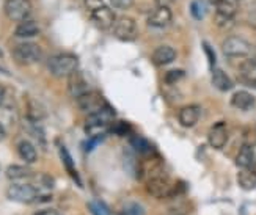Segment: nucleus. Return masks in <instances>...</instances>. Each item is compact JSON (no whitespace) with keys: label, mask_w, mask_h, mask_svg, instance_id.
<instances>
[{"label":"nucleus","mask_w":256,"mask_h":215,"mask_svg":"<svg viewBox=\"0 0 256 215\" xmlns=\"http://www.w3.org/2000/svg\"><path fill=\"white\" fill-rule=\"evenodd\" d=\"M114 121H115V110L107 104L101 110L86 116L85 132L88 137H104L106 132L110 130V126L114 124Z\"/></svg>","instance_id":"1"},{"label":"nucleus","mask_w":256,"mask_h":215,"mask_svg":"<svg viewBox=\"0 0 256 215\" xmlns=\"http://www.w3.org/2000/svg\"><path fill=\"white\" fill-rule=\"evenodd\" d=\"M48 70L54 77H70L79 71V58L74 54H58L48 60Z\"/></svg>","instance_id":"2"},{"label":"nucleus","mask_w":256,"mask_h":215,"mask_svg":"<svg viewBox=\"0 0 256 215\" xmlns=\"http://www.w3.org/2000/svg\"><path fill=\"white\" fill-rule=\"evenodd\" d=\"M146 192L151 196L158 198V200H166V198H172L178 194L176 186H173L168 180V178L160 172H156L148 178Z\"/></svg>","instance_id":"3"},{"label":"nucleus","mask_w":256,"mask_h":215,"mask_svg":"<svg viewBox=\"0 0 256 215\" xmlns=\"http://www.w3.org/2000/svg\"><path fill=\"white\" fill-rule=\"evenodd\" d=\"M6 198L14 202H22V204H32V202H40L41 195H40L38 188L33 184L14 182L8 187Z\"/></svg>","instance_id":"4"},{"label":"nucleus","mask_w":256,"mask_h":215,"mask_svg":"<svg viewBox=\"0 0 256 215\" xmlns=\"http://www.w3.org/2000/svg\"><path fill=\"white\" fill-rule=\"evenodd\" d=\"M42 55L41 48L38 46L36 42H32V41H26V42H20L13 49V58L19 63V64H33L40 62Z\"/></svg>","instance_id":"5"},{"label":"nucleus","mask_w":256,"mask_h":215,"mask_svg":"<svg viewBox=\"0 0 256 215\" xmlns=\"http://www.w3.org/2000/svg\"><path fill=\"white\" fill-rule=\"evenodd\" d=\"M222 50L230 58H246L252 54V44L240 36H230L222 42Z\"/></svg>","instance_id":"6"},{"label":"nucleus","mask_w":256,"mask_h":215,"mask_svg":"<svg viewBox=\"0 0 256 215\" xmlns=\"http://www.w3.org/2000/svg\"><path fill=\"white\" fill-rule=\"evenodd\" d=\"M5 14L10 20L22 22L32 16V2L30 0H6L5 2Z\"/></svg>","instance_id":"7"},{"label":"nucleus","mask_w":256,"mask_h":215,"mask_svg":"<svg viewBox=\"0 0 256 215\" xmlns=\"http://www.w3.org/2000/svg\"><path fill=\"white\" fill-rule=\"evenodd\" d=\"M216 24L220 28H225L231 24L238 13V0H222L216 5Z\"/></svg>","instance_id":"8"},{"label":"nucleus","mask_w":256,"mask_h":215,"mask_svg":"<svg viewBox=\"0 0 256 215\" xmlns=\"http://www.w3.org/2000/svg\"><path fill=\"white\" fill-rule=\"evenodd\" d=\"M115 38L120 41H134L137 38V24L132 18L121 16L115 20L112 27Z\"/></svg>","instance_id":"9"},{"label":"nucleus","mask_w":256,"mask_h":215,"mask_svg":"<svg viewBox=\"0 0 256 215\" xmlns=\"http://www.w3.org/2000/svg\"><path fill=\"white\" fill-rule=\"evenodd\" d=\"M77 104H79V108L84 113H86V116L92 115V113H96L98 110H101L102 107L107 106L106 99L98 92H86L80 98H77Z\"/></svg>","instance_id":"10"},{"label":"nucleus","mask_w":256,"mask_h":215,"mask_svg":"<svg viewBox=\"0 0 256 215\" xmlns=\"http://www.w3.org/2000/svg\"><path fill=\"white\" fill-rule=\"evenodd\" d=\"M148 24L156 28H164L166 26L172 24L173 20V13L168 6H156L154 10L150 11V14L146 18Z\"/></svg>","instance_id":"11"},{"label":"nucleus","mask_w":256,"mask_h":215,"mask_svg":"<svg viewBox=\"0 0 256 215\" xmlns=\"http://www.w3.org/2000/svg\"><path fill=\"white\" fill-rule=\"evenodd\" d=\"M92 20L94 22V24L99 27V28H102V30H108V28H112L114 24H115V20H116V16L114 13V10L112 8H108L106 5H102L101 8H96L92 11Z\"/></svg>","instance_id":"12"},{"label":"nucleus","mask_w":256,"mask_h":215,"mask_svg":"<svg viewBox=\"0 0 256 215\" xmlns=\"http://www.w3.org/2000/svg\"><path fill=\"white\" fill-rule=\"evenodd\" d=\"M208 142L214 150H222L225 148L228 142V129L225 122H216L212 128L209 129L208 134Z\"/></svg>","instance_id":"13"},{"label":"nucleus","mask_w":256,"mask_h":215,"mask_svg":"<svg viewBox=\"0 0 256 215\" xmlns=\"http://www.w3.org/2000/svg\"><path fill=\"white\" fill-rule=\"evenodd\" d=\"M68 92L76 99L80 98L82 94H85L86 92H90V88H88V84H86L82 72L76 71L74 74H71L68 77Z\"/></svg>","instance_id":"14"},{"label":"nucleus","mask_w":256,"mask_h":215,"mask_svg":"<svg viewBox=\"0 0 256 215\" xmlns=\"http://www.w3.org/2000/svg\"><path fill=\"white\" fill-rule=\"evenodd\" d=\"M254 104H256V98L252 93L246 92V90H239V92H236L231 96V106L238 110H244V112L252 110Z\"/></svg>","instance_id":"15"},{"label":"nucleus","mask_w":256,"mask_h":215,"mask_svg":"<svg viewBox=\"0 0 256 215\" xmlns=\"http://www.w3.org/2000/svg\"><path fill=\"white\" fill-rule=\"evenodd\" d=\"M200 116H202V108L198 106H186L180 110V122L184 128H194L198 122Z\"/></svg>","instance_id":"16"},{"label":"nucleus","mask_w":256,"mask_h":215,"mask_svg":"<svg viewBox=\"0 0 256 215\" xmlns=\"http://www.w3.org/2000/svg\"><path fill=\"white\" fill-rule=\"evenodd\" d=\"M239 76H240V80L256 88V60L253 58H247L244 60L239 66Z\"/></svg>","instance_id":"17"},{"label":"nucleus","mask_w":256,"mask_h":215,"mask_svg":"<svg viewBox=\"0 0 256 215\" xmlns=\"http://www.w3.org/2000/svg\"><path fill=\"white\" fill-rule=\"evenodd\" d=\"M57 144H58V152H60L62 162H63V165H64V168H66V172H68L70 176L76 180V184H77V186H82V180H80V178H79V172H77V168H76V165H74V160H72L71 154L68 152V150H66V146H64L62 142H57Z\"/></svg>","instance_id":"18"},{"label":"nucleus","mask_w":256,"mask_h":215,"mask_svg":"<svg viewBox=\"0 0 256 215\" xmlns=\"http://www.w3.org/2000/svg\"><path fill=\"white\" fill-rule=\"evenodd\" d=\"M176 58V50L172 46H159L152 52V63L158 66H165Z\"/></svg>","instance_id":"19"},{"label":"nucleus","mask_w":256,"mask_h":215,"mask_svg":"<svg viewBox=\"0 0 256 215\" xmlns=\"http://www.w3.org/2000/svg\"><path fill=\"white\" fill-rule=\"evenodd\" d=\"M238 184L244 190H254L256 188V168H240L238 173Z\"/></svg>","instance_id":"20"},{"label":"nucleus","mask_w":256,"mask_h":215,"mask_svg":"<svg viewBox=\"0 0 256 215\" xmlns=\"http://www.w3.org/2000/svg\"><path fill=\"white\" fill-rule=\"evenodd\" d=\"M212 85L218 90V92H224V93L230 92V90L234 86L230 76L224 70H220V68H214L212 70Z\"/></svg>","instance_id":"21"},{"label":"nucleus","mask_w":256,"mask_h":215,"mask_svg":"<svg viewBox=\"0 0 256 215\" xmlns=\"http://www.w3.org/2000/svg\"><path fill=\"white\" fill-rule=\"evenodd\" d=\"M38 33H40V26L35 20H30V19L19 22L14 28V35L18 38H33V36H36Z\"/></svg>","instance_id":"22"},{"label":"nucleus","mask_w":256,"mask_h":215,"mask_svg":"<svg viewBox=\"0 0 256 215\" xmlns=\"http://www.w3.org/2000/svg\"><path fill=\"white\" fill-rule=\"evenodd\" d=\"M236 165L239 168H256L252 144H244L239 150V152L236 156Z\"/></svg>","instance_id":"23"},{"label":"nucleus","mask_w":256,"mask_h":215,"mask_svg":"<svg viewBox=\"0 0 256 215\" xmlns=\"http://www.w3.org/2000/svg\"><path fill=\"white\" fill-rule=\"evenodd\" d=\"M18 154L20 156V159L24 162H27V164H35L36 159H38L36 148L28 140H22V142L18 143Z\"/></svg>","instance_id":"24"},{"label":"nucleus","mask_w":256,"mask_h":215,"mask_svg":"<svg viewBox=\"0 0 256 215\" xmlns=\"http://www.w3.org/2000/svg\"><path fill=\"white\" fill-rule=\"evenodd\" d=\"M46 108H44V106L40 102V100L36 99H28L27 100V118L32 120V121H41L46 118Z\"/></svg>","instance_id":"25"},{"label":"nucleus","mask_w":256,"mask_h":215,"mask_svg":"<svg viewBox=\"0 0 256 215\" xmlns=\"http://www.w3.org/2000/svg\"><path fill=\"white\" fill-rule=\"evenodd\" d=\"M6 178L11 180H22L27 178H33V172L26 165H10L6 168Z\"/></svg>","instance_id":"26"},{"label":"nucleus","mask_w":256,"mask_h":215,"mask_svg":"<svg viewBox=\"0 0 256 215\" xmlns=\"http://www.w3.org/2000/svg\"><path fill=\"white\" fill-rule=\"evenodd\" d=\"M130 146L138 154H143V156H152L154 154V146L143 137H132L130 138Z\"/></svg>","instance_id":"27"},{"label":"nucleus","mask_w":256,"mask_h":215,"mask_svg":"<svg viewBox=\"0 0 256 215\" xmlns=\"http://www.w3.org/2000/svg\"><path fill=\"white\" fill-rule=\"evenodd\" d=\"M190 13H192V18L196 20H202L206 16V5L203 0H194L190 4Z\"/></svg>","instance_id":"28"},{"label":"nucleus","mask_w":256,"mask_h":215,"mask_svg":"<svg viewBox=\"0 0 256 215\" xmlns=\"http://www.w3.org/2000/svg\"><path fill=\"white\" fill-rule=\"evenodd\" d=\"M26 129L35 137L41 144H44V130L41 129V126H38L36 124V121H32V120H28L27 121V126H26Z\"/></svg>","instance_id":"29"},{"label":"nucleus","mask_w":256,"mask_h":215,"mask_svg":"<svg viewBox=\"0 0 256 215\" xmlns=\"http://www.w3.org/2000/svg\"><path fill=\"white\" fill-rule=\"evenodd\" d=\"M88 209L93 215H110V209L104 204L102 201H92L88 202Z\"/></svg>","instance_id":"30"},{"label":"nucleus","mask_w":256,"mask_h":215,"mask_svg":"<svg viewBox=\"0 0 256 215\" xmlns=\"http://www.w3.org/2000/svg\"><path fill=\"white\" fill-rule=\"evenodd\" d=\"M203 50H204V54H206V58H208V63H209V68H210V71L214 70L216 68V63H217V56H216V52H214V49H212V46L208 42V41H203Z\"/></svg>","instance_id":"31"},{"label":"nucleus","mask_w":256,"mask_h":215,"mask_svg":"<svg viewBox=\"0 0 256 215\" xmlns=\"http://www.w3.org/2000/svg\"><path fill=\"white\" fill-rule=\"evenodd\" d=\"M110 130L116 135H121V137H124V135H129L130 134V126L124 121H118V122H114L112 126H110Z\"/></svg>","instance_id":"32"},{"label":"nucleus","mask_w":256,"mask_h":215,"mask_svg":"<svg viewBox=\"0 0 256 215\" xmlns=\"http://www.w3.org/2000/svg\"><path fill=\"white\" fill-rule=\"evenodd\" d=\"M184 76H186V72L182 70H172L165 74V82L168 85H173L176 82H180L181 78H184Z\"/></svg>","instance_id":"33"},{"label":"nucleus","mask_w":256,"mask_h":215,"mask_svg":"<svg viewBox=\"0 0 256 215\" xmlns=\"http://www.w3.org/2000/svg\"><path fill=\"white\" fill-rule=\"evenodd\" d=\"M126 215H146V212H144V209L138 204V202H128L124 210H123Z\"/></svg>","instance_id":"34"},{"label":"nucleus","mask_w":256,"mask_h":215,"mask_svg":"<svg viewBox=\"0 0 256 215\" xmlns=\"http://www.w3.org/2000/svg\"><path fill=\"white\" fill-rule=\"evenodd\" d=\"M110 4L118 10H129L134 5V0H110Z\"/></svg>","instance_id":"35"},{"label":"nucleus","mask_w":256,"mask_h":215,"mask_svg":"<svg viewBox=\"0 0 256 215\" xmlns=\"http://www.w3.org/2000/svg\"><path fill=\"white\" fill-rule=\"evenodd\" d=\"M84 4L88 10L93 11L96 8H101L104 5V0H84Z\"/></svg>","instance_id":"36"},{"label":"nucleus","mask_w":256,"mask_h":215,"mask_svg":"<svg viewBox=\"0 0 256 215\" xmlns=\"http://www.w3.org/2000/svg\"><path fill=\"white\" fill-rule=\"evenodd\" d=\"M247 20H248L250 27L256 28V8L250 10V13H248V18H247Z\"/></svg>","instance_id":"37"},{"label":"nucleus","mask_w":256,"mask_h":215,"mask_svg":"<svg viewBox=\"0 0 256 215\" xmlns=\"http://www.w3.org/2000/svg\"><path fill=\"white\" fill-rule=\"evenodd\" d=\"M174 0H156V5L158 6H170Z\"/></svg>","instance_id":"38"},{"label":"nucleus","mask_w":256,"mask_h":215,"mask_svg":"<svg viewBox=\"0 0 256 215\" xmlns=\"http://www.w3.org/2000/svg\"><path fill=\"white\" fill-rule=\"evenodd\" d=\"M36 215H62L58 210H54V209H48V210H41Z\"/></svg>","instance_id":"39"},{"label":"nucleus","mask_w":256,"mask_h":215,"mask_svg":"<svg viewBox=\"0 0 256 215\" xmlns=\"http://www.w3.org/2000/svg\"><path fill=\"white\" fill-rule=\"evenodd\" d=\"M5 94H6V92H5V86L0 85V106L4 104V100H5Z\"/></svg>","instance_id":"40"},{"label":"nucleus","mask_w":256,"mask_h":215,"mask_svg":"<svg viewBox=\"0 0 256 215\" xmlns=\"http://www.w3.org/2000/svg\"><path fill=\"white\" fill-rule=\"evenodd\" d=\"M5 137H6V130H5V128H4V124L0 122V142H2Z\"/></svg>","instance_id":"41"},{"label":"nucleus","mask_w":256,"mask_h":215,"mask_svg":"<svg viewBox=\"0 0 256 215\" xmlns=\"http://www.w3.org/2000/svg\"><path fill=\"white\" fill-rule=\"evenodd\" d=\"M209 2L212 4V5H217V4H220V2H222V0H209Z\"/></svg>","instance_id":"42"},{"label":"nucleus","mask_w":256,"mask_h":215,"mask_svg":"<svg viewBox=\"0 0 256 215\" xmlns=\"http://www.w3.org/2000/svg\"><path fill=\"white\" fill-rule=\"evenodd\" d=\"M120 215H126V214H124V212H121V214H120Z\"/></svg>","instance_id":"43"},{"label":"nucleus","mask_w":256,"mask_h":215,"mask_svg":"<svg viewBox=\"0 0 256 215\" xmlns=\"http://www.w3.org/2000/svg\"><path fill=\"white\" fill-rule=\"evenodd\" d=\"M0 56H2V50H0Z\"/></svg>","instance_id":"44"}]
</instances>
